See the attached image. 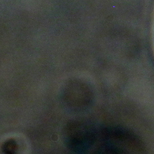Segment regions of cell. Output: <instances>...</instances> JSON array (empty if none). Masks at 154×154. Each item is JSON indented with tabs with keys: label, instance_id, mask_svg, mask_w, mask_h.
Instances as JSON below:
<instances>
[{
	"label": "cell",
	"instance_id": "1",
	"mask_svg": "<svg viewBox=\"0 0 154 154\" xmlns=\"http://www.w3.org/2000/svg\"><path fill=\"white\" fill-rule=\"evenodd\" d=\"M99 131V128L91 121L82 120L72 121L66 125L64 131L66 145L74 152H86L97 143Z\"/></svg>",
	"mask_w": 154,
	"mask_h": 154
},
{
	"label": "cell",
	"instance_id": "2",
	"mask_svg": "<svg viewBox=\"0 0 154 154\" xmlns=\"http://www.w3.org/2000/svg\"><path fill=\"white\" fill-rule=\"evenodd\" d=\"M131 138L127 131L119 126L101 127L97 141L99 143L97 152L112 154L125 152Z\"/></svg>",
	"mask_w": 154,
	"mask_h": 154
},
{
	"label": "cell",
	"instance_id": "3",
	"mask_svg": "<svg viewBox=\"0 0 154 154\" xmlns=\"http://www.w3.org/2000/svg\"><path fill=\"white\" fill-rule=\"evenodd\" d=\"M72 89L69 101L72 111L82 112L92 106L95 97L90 88L84 85L76 84Z\"/></svg>",
	"mask_w": 154,
	"mask_h": 154
},
{
	"label": "cell",
	"instance_id": "4",
	"mask_svg": "<svg viewBox=\"0 0 154 154\" xmlns=\"http://www.w3.org/2000/svg\"><path fill=\"white\" fill-rule=\"evenodd\" d=\"M17 149L18 145L16 141L12 139L6 140L2 146L3 150L6 153H15Z\"/></svg>",
	"mask_w": 154,
	"mask_h": 154
}]
</instances>
